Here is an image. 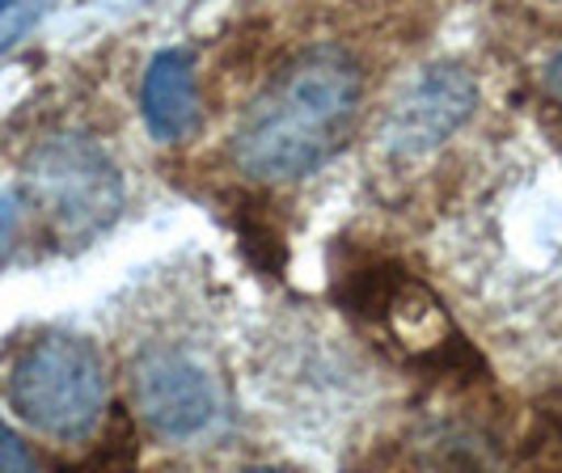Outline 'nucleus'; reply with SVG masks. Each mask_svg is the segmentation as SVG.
<instances>
[{"instance_id": "obj_12", "label": "nucleus", "mask_w": 562, "mask_h": 473, "mask_svg": "<svg viewBox=\"0 0 562 473\" xmlns=\"http://www.w3.org/2000/svg\"><path fill=\"white\" fill-rule=\"evenodd\" d=\"M246 473H283V470H246Z\"/></svg>"}, {"instance_id": "obj_1", "label": "nucleus", "mask_w": 562, "mask_h": 473, "mask_svg": "<svg viewBox=\"0 0 562 473\" xmlns=\"http://www.w3.org/2000/svg\"><path fill=\"white\" fill-rule=\"evenodd\" d=\"M364 98V72L335 43L292 56L254 98L237 136L233 166L254 182H296L347 144Z\"/></svg>"}, {"instance_id": "obj_6", "label": "nucleus", "mask_w": 562, "mask_h": 473, "mask_svg": "<svg viewBox=\"0 0 562 473\" xmlns=\"http://www.w3.org/2000/svg\"><path fill=\"white\" fill-rule=\"evenodd\" d=\"M140 106L144 123L153 139H182L195 132L199 123V81H195V59L182 47H166L148 59L140 85Z\"/></svg>"}, {"instance_id": "obj_3", "label": "nucleus", "mask_w": 562, "mask_h": 473, "mask_svg": "<svg viewBox=\"0 0 562 473\" xmlns=\"http://www.w3.org/2000/svg\"><path fill=\"white\" fill-rule=\"evenodd\" d=\"M22 195L64 241H89L106 233L123 212V173L111 153L89 136L64 132L43 139L26 161Z\"/></svg>"}, {"instance_id": "obj_5", "label": "nucleus", "mask_w": 562, "mask_h": 473, "mask_svg": "<svg viewBox=\"0 0 562 473\" xmlns=\"http://www.w3.org/2000/svg\"><path fill=\"white\" fill-rule=\"evenodd\" d=\"M132 393L144 423L166 440H191L221 415L212 376L182 351H148L132 372Z\"/></svg>"}, {"instance_id": "obj_10", "label": "nucleus", "mask_w": 562, "mask_h": 473, "mask_svg": "<svg viewBox=\"0 0 562 473\" xmlns=\"http://www.w3.org/2000/svg\"><path fill=\"white\" fill-rule=\"evenodd\" d=\"M13 221H18V199L0 195V246L9 241V233H13Z\"/></svg>"}, {"instance_id": "obj_7", "label": "nucleus", "mask_w": 562, "mask_h": 473, "mask_svg": "<svg viewBox=\"0 0 562 473\" xmlns=\"http://www.w3.org/2000/svg\"><path fill=\"white\" fill-rule=\"evenodd\" d=\"M233 228H237L241 246L250 250L254 267H262V271H280L283 241H280V228H276V224H267L258 212H250V216H233Z\"/></svg>"}, {"instance_id": "obj_9", "label": "nucleus", "mask_w": 562, "mask_h": 473, "mask_svg": "<svg viewBox=\"0 0 562 473\" xmlns=\"http://www.w3.org/2000/svg\"><path fill=\"white\" fill-rule=\"evenodd\" d=\"M0 473H38L30 448L9 431V423L0 418Z\"/></svg>"}, {"instance_id": "obj_11", "label": "nucleus", "mask_w": 562, "mask_h": 473, "mask_svg": "<svg viewBox=\"0 0 562 473\" xmlns=\"http://www.w3.org/2000/svg\"><path fill=\"white\" fill-rule=\"evenodd\" d=\"M546 93H550L554 102H562V52L550 59V68H546Z\"/></svg>"}, {"instance_id": "obj_4", "label": "nucleus", "mask_w": 562, "mask_h": 473, "mask_svg": "<svg viewBox=\"0 0 562 473\" xmlns=\"http://www.w3.org/2000/svg\"><path fill=\"white\" fill-rule=\"evenodd\" d=\"M479 85L461 64H431L394 98L381 123V144L397 157H419L440 148L445 139L474 114Z\"/></svg>"}, {"instance_id": "obj_2", "label": "nucleus", "mask_w": 562, "mask_h": 473, "mask_svg": "<svg viewBox=\"0 0 562 473\" xmlns=\"http://www.w3.org/2000/svg\"><path fill=\"white\" fill-rule=\"evenodd\" d=\"M9 402L34 431L85 440L106 410V372L89 338L43 335L9 368Z\"/></svg>"}, {"instance_id": "obj_8", "label": "nucleus", "mask_w": 562, "mask_h": 473, "mask_svg": "<svg viewBox=\"0 0 562 473\" xmlns=\"http://www.w3.org/2000/svg\"><path fill=\"white\" fill-rule=\"evenodd\" d=\"M43 22V4H0V52L22 43Z\"/></svg>"}]
</instances>
